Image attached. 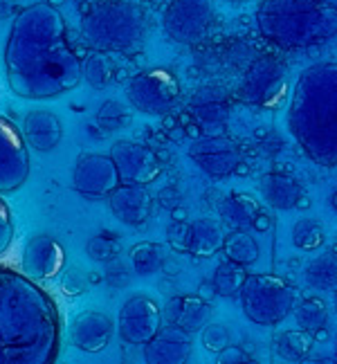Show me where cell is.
<instances>
[{
	"label": "cell",
	"mask_w": 337,
	"mask_h": 364,
	"mask_svg": "<svg viewBox=\"0 0 337 364\" xmlns=\"http://www.w3.org/2000/svg\"><path fill=\"white\" fill-rule=\"evenodd\" d=\"M255 23L277 50L313 48L337 36V7L328 0H261Z\"/></svg>",
	"instance_id": "277c9868"
},
{
	"label": "cell",
	"mask_w": 337,
	"mask_h": 364,
	"mask_svg": "<svg viewBox=\"0 0 337 364\" xmlns=\"http://www.w3.org/2000/svg\"><path fill=\"white\" fill-rule=\"evenodd\" d=\"M225 259L236 261L241 265H255L261 257V250L257 239L245 230H232L225 234V243H223Z\"/></svg>",
	"instance_id": "83f0119b"
},
{
	"label": "cell",
	"mask_w": 337,
	"mask_h": 364,
	"mask_svg": "<svg viewBox=\"0 0 337 364\" xmlns=\"http://www.w3.org/2000/svg\"><path fill=\"white\" fill-rule=\"evenodd\" d=\"M218 25L216 0H168L162 9V30L178 46L207 43Z\"/></svg>",
	"instance_id": "9c48e42d"
},
{
	"label": "cell",
	"mask_w": 337,
	"mask_h": 364,
	"mask_svg": "<svg viewBox=\"0 0 337 364\" xmlns=\"http://www.w3.org/2000/svg\"><path fill=\"white\" fill-rule=\"evenodd\" d=\"M27 144L36 151H50L63 139V124L50 110H30L23 122Z\"/></svg>",
	"instance_id": "7402d4cb"
},
{
	"label": "cell",
	"mask_w": 337,
	"mask_h": 364,
	"mask_svg": "<svg viewBox=\"0 0 337 364\" xmlns=\"http://www.w3.org/2000/svg\"><path fill=\"white\" fill-rule=\"evenodd\" d=\"M315 338L313 333H308L304 328H294V331H281L274 335L272 340V353L279 362H288V364H297L306 362L308 355L313 351Z\"/></svg>",
	"instance_id": "484cf974"
},
{
	"label": "cell",
	"mask_w": 337,
	"mask_h": 364,
	"mask_svg": "<svg viewBox=\"0 0 337 364\" xmlns=\"http://www.w3.org/2000/svg\"><path fill=\"white\" fill-rule=\"evenodd\" d=\"M88 255L92 261H102V263H110L119 257L122 252V245H119V239H115L112 234H97L88 241L86 245Z\"/></svg>",
	"instance_id": "e575fe53"
},
{
	"label": "cell",
	"mask_w": 337,
	"mask_h": 364,
	"mask_svg": "<svg viewBox=\"0 0 337 364\" xmlns=\"http://www.w3.org/2000/svg\"><path fill=\"white\" fill-rule=\"evenodd\" d=\"M333 205L337 207V193H335V198H333Z\"/></svg>",
	"instance_id": "ee69618b"
},
{
	"label": "cell",
	"mask_w": 337,
	"mask_h": 364,
	"mask_svg": "<svg viewBox=\"0 0 337 364\" xmlns=\"http://www.w3.org/2000/svg\"><path fill=\"white\" fill-rule=\"evenodd\" d=\"M335 346H337V338H335Z\"/></svg>",
	"instance_id": "f6af8a7d"
},
{
	"label": "cell",
	"mask_w": 337,
	"mask_h": 364,
	"mask_svg": "<svg viewBox=\"0 0 337 364\" xmlns=\"http://www.w3.org/2000/svg\"><path fill=\"white\" fill-rule=\"evenodd\" d=\"M326 241V232L324 225L317 218H299L292 225V243L294 247H299L304 252H315L324 245Z\"/></svg>",
	"instance_id": "1f68e13d"
},
{
	"label": "cell",
	"mask_w": 337,
	"mask_h": 364,
	"mask_svg": "<svg viewBox=\"0 0 337 364\" xmlns=\"http://www.w3.org/2000/svg\"><path fill=\"white\" fill-rule=\"evenodd\" d=\"M263 212L261 203L252 193L232 191L218 200V216L232 230H247L255 225L257 216Z\"/></svg>",
	"instance_id": "d4e9b609"
},
{
	"label": "cell",
	"mask_w": 337,
	"mask_h": 364,
	"mask_svg": "<svg viewBox=\"0 0 337 364\" xmlns=\"http://www.w3.org/2000/svg\"><path fill=\"white\" fill-rule=\"evenodd\" d=\"M225 243V230L223 223L216 218H196L189 223V245H187V255L198 257V259H209L223 252Z\"/></svg>",
	"instance_id": "cb8c5ba5"
},
{
	"label": "cell",
	"mask_w": 337,
	"mask_h": 364,
	"mask_svg": "<svg viewBox=\"0 0 337 364\" xmlns=\"http://www.w3.org/2000/svg\"><path fill=\"white\" fill-rule=\"evenodd\" d=\"M5 70L11 92L25 100H50L79 86L83 63L70 46L59 9L36 3L14 18L5 46Z\"/></svg>",
	"instance_id": "6da1fadb"
},
{
	"label": "cell",
	"mask_w": 337,
	"mask_h": 364,
	"mask_svg": "<svg viewBox=\"0 0 337 364\" xmlns=\"http://www.w3.org/2000/svg\"><path fill=\"white\" fill-rule=\"evenodd\" d=\"M294 321H297V326L308 331V333H317L319 328L326 326L328 321V304L321 299V297H308L304 301L297 304L294 308Z\"/></svg>",
	"instance_id": "4dcf8cb0"
},
{
	"label": "cell",
	"mask_w": 337,
	"mask_h": 364,
	"mask_svg": "<svg viewBox=\"0 0 337 364\" xmlns=\"http://www.w3.org/2000/svg\"><path fill=\"white\" fill-rule=\"evenodd\" d=\"M23 265H25V272L32 279H36V282H46V279H52L63 270L65 250L59 241L52 239V236L38 234L25 245Z\"/></svg>",
	"instance_id": "ac0fdd59"
},
{
	"label": "cell",
	"mask_w": 337,
	"mask_h": 364,
	"mask_svg": "<svg viewBox=\"0 0 337 364\" xmlns=\"http://www.w3.org/2000/svg\"><path fill=\"white\" fill-rule=\"evenodd\" d=\"M238 299L250 321L259 326H277L294 313L299 290L284 277L247 274Z\"/></svg>",
	"instance_id": "8992f818"
},
{
	"label": "cell",
	"mask_w": 337,
	"mask_h": 364,
	"mask_svg": "<svg viewBox=\"0 0 337 364\" xmlns=\"http://www.w3.org/2000/svg\"><path fill=\"white\" fill-rule=\"evenodd\" d=\"M110 156L117 164L122 182H126V185H149L162 173V164L156 151L144 144L131 142V139H117L110 149Z\"/></svg>",
	"instance_id": "2e32d148"
},
{
	"label": "cell",
	"mask_w": 337,
	"mask_h": 364,
	"mask_svg": "<svg viewBox=\"0 0 337 364\" xmlns=\"http://www.w3.org/2000/svg\"><path fill=\"white\" fill-rule=\"evenodd\" d=\"M61 348V315L30 274L0 265V364H52Z\"/></svg>",
	"instance_id": "7a4b0ae2"
},
{
	"label": "cell",
	"mask_w": 337,
	"mask_h": 364,
	"mask_svg": "<svg viewBox=\"0 0 337 364\" xmlns=\"http://www.w3.org/2000/svg\"><path fill=\"white\" fill-rule=\"evenodd\" d=\"M30 178L27 139L18 126L0 117V193L21 189Z\"/></svg>",
	"instance_id": "4fadbf2b"
},
{
	"label": "cell",
	"mask_w": 337,
	"mask_h": 364,
	"mask_svg": "<svg viewBox=\"0 0 337 364\" xmlns=\"http://www.w3.org/2000/svg\"><path fill=\"white\" fill-rule=\"evenodd\" d=\"M200 342L207 351L220 353L225 346L232 344V333L225 324H214V321H209V324L200 331Z\"/></svg>",
	"instance_id": "d590c367"
},
{
	"label": "cell",
	"mask_w": 337,
	"mask_h": 364,
	"mask_svg": "<svg viewBox=\"0 0 337 364\" xmlns=\"http://www.w3.org/2000/svg\"><path fill=\"white\" fill-rule=\"evenodd\" d=\"M129 122H131V110L126 108L124 104L115 102V100H108L100 108V113H97V124H100L102 129H106V131L124 129V126H129Z\"/></svg>",
	"instance_id": "836d02e7"
},
{
	"label": "cell",
	"mask_w": 337,
	"mask_h": 364,
	"mask_svg": "<svg viewBox=\"0 0 337 364\" xmlns=\"http://www.w3.org/2000/svg\"><path fill=\"white\" fill-rule=\"evenodd\" d=\"M255 230H259V232H268V228H270V216L265 214V212H261L259 216H257V220H255V225H252Z\"/></svg>",
	"instance_id": "60d3db41"
},
{
	"label": "cell",
	"mask_w": 337,
	"mask_h": 364,
	"mask_svg": "<svg viewBox=\"0 0 337 364\" xmlns=\"http://www.w3.org/2000/svg\"><path fill=\"white\" fill-rule=\"evenodd\" d=\"M335 362H337V358H335Z\"/></svg>",
	"instance_id": "bcb514c9"
},
{
	"label": "cell",
	"mask_w": 337,
	"mask_h": 364,
	"mask_svg": "<svg viewBox=\"0 0 337 364\" xmlns=\"http://www.w3.org/2000/svg\"><path fill=\"white\" fill-rule=\"evenodd\" d=\"M234 104V81L205 79L203 86L191 92L187 110L203 133H223Z\"/></svg>",
	"instance_id": "8fae6325"
},
{
	"label": "cell",
	"mask_w": 337,
	"mask_h": 364,
	"mask_svg": "<svg viewBox=\"0 0 337 364\" xmlns=\"http://www.w3.org/2000/svg\"><path fill=\"white\" fill-rule=\"evenodd\" d=\"M245 279H247V272H245V265L241 263H236V261H230V259H225L214 277H212V282L216 286V292H218V297H225V299H234L241 295V288L245 284Z\"/></svg>",
	"instance_id": "f1b7e54d"
},
{
	"label": "cell",
	"mask_w": 337,
	"mask_h": 364,
	"mask_svg": "<svg viewBox=\"0 0 337 364\" xmlns=\"http://www.w3.org/2000/svg\"><path fill=\"white\" fill-rule=\"evenodd\" d=\"M333 295H335V306H337V288L333 290Z\"/></svg>",
	"instance_id": "7bdbcfd3"
},
{
	"label": "cell",
	"mask_w": 337,
	"mask_h": 364,
	"mask_svg": "<svg viewBox=\"0 0 337 364\" xmlns=\"http://www.w3.org/2000/svg\"><path fill=\"white\" fill-rule=\"evenodd\" d=\"M218 364H243V362H252V358L247 355V351L243 346H225L223 351L218 353Z\"/></svg>",
	"instance_id": "f35d334b"
},
{
	"label": "cell",
	"mask_w": 337,
	"mask_h": 364,
	"mask_svg": "<svg viewBox=\"0 0 337 364\" xmlns=\"http://www.w3.org/2000/svg\"><path fill=\"white\" fill-rule=\"evenodd\" d=\"M306 284L315 290H335L337 288V245L321 250L315 259L308 261L304 270Z\"/></svg>",
	"instance_id": "4316f807"
},
{
	"label": "cell",
	"mask_w": 337,
	"mask_h": 364,
	"mask_svg": "<svg viewBox=\"0 0 337 364\" xmlns=\"http://www.w3.org/2000/svg\"><path fill=\"white\" fill-rule=\"evenodd\" d=\"M198 295H200L203 299H209V301H212L214 297H218L214 282H203V284H200V288H198Z\"/></svg>",
	"instance_id": "ab89813d"
},
{
	"label": "cell",
	"mask_w": 337,
	"mask_h": 364,
	"mask_svg": "<svg viewBox=\"0 0 337 364\" xmlns=\"http://www.w3.org/2000/svg\"><path fill=\"white\" fill-rule=\"evenodd\" d=\"M288 129L315 164L337 166V63H317L299 75Z\"/></svg>",
	"instance_id": "3957f363"
},
{
	"label": "cell",
	"mask_w": 337,
	"mask_h": 364,
	"mask_svg": "<svg viewBox=\"0 0 337 364\" xmlns=\"http://www.w3.org/2000/svg\"><path fill=\"white\" fill-rule=\"evenodd\" d=\"M81 36L95 52L131 57L144 48V9L131 0L92 3L81 16Z\"/></svg>",
	"instance_id": "5b68a950"
},
{
	"label": "cell",
	"mask_w": 337,
	"mask_h": 364,
	"mask_svg": "<svg viewBox=\"0 0 337 364\" xmlns=\"http://www.w3.org/2000/svg\"><path fill=\"white\" fill-rule=\"evenodd\" d=\"M162 315L166 324H176L187 333H200L214 315V306L209 299H203L198 292L196 295H173L168 297Z\"/></svg>",
	"instance_id": "ffe728a7"
},
{
	"label": "cell",
	"mask_w": 337,
	"mask_h": 364,
	"mask_svg": "<svg viewBox=\"0 0 337 364\" xmlns=\"http://www.w3.org/2000/svg\"><path fill=\"white\" fill-rule=\"evenodd\" d=\"M259 193L265 203H268L272 209H279V212L299 207L301 198H304V189L299 182L292 176L281 173V171L265 173L259 180Z\"/></svg>",
	"instance_id": "603a6c76"
},
{
	"label": "cell",
	"mask_w": 337,
	"mask_h": 364,
	"mask_svg": "<svg viewBox=\"0 0 337 364\" xmlns=\"http://www.w3.org/2000/svg\"><path fill=\"white\" fill-rule=\"evenodd\" d=\"M162 321L164 315L156 299L149 295H133L124 301L117 315V333L126 344L144 346L156 338V333L162 328Z\"/></svg>",
	"instance_id": "5bb4252c"
},
{
	"label": "cell",
	"mask_w": 337,
	"mask_h": 364,
	"mask_svg": "<svg viewBox=\"0 0 337 364\" xmlns=\"http://www.w3.org/2000/svg\"><path fill=\"white\" fill-rule=\"evenodd\" d=\"M115 324L112 319L100 311H83L79 313L68 326V338L79 351L86 353H100L108 346Z\"/></svg>",
	"instance_id": "d6986e66"
},
{
	"label": "cell",
	"mask_w": 337,
	"mask_h": 364,
	"mask_svg": "<svg viewBox=\"0 0 337 364\" xmlns=\"http://www.w3.org/2000/svg\"><path fill=\"white\" fill-rule=\"evenodd\" d=\"M193 355L191 333L176 324L162 326L156 338L144 344V362L149 364H185Z\"/></svg>",
	"instance_id": "e0dca14e"
},
{
	"label": "cell",
	"mask_w": 337,
	"mask_h": 364,
	"mask_svg": "<svg viewBox=\"0 0 337 364\" xmlns=\"http://www.w3.org/2000/svg\"><path fill=\"white\" fill-rule=\"evenodd\" d=\"M126 97L144 115H168L180 104L182 88L178 77L166 68H146L126 83Z\"/></svg>",
	"instance_id": "30bf717a"
},
{
	"label": "cell",
	"mask_w": 337,
	"mask_h": 364,
	"mask_svg": "<svg viewBox=\"0 0 337 364\" xmlns=\"http://www.w3.org/2000/svg\"><path fill=\"white\" fill-rule=\"evenodd\" d=\"M290 70L277 50H263L234 81L236 104L250 108H277L286 100Z\"/></svg>",
	"instance_id": "52a82bcc"
},
{
	"label": "cell",
	"mask_w": 337,
	"mask_h": 364,
	"mask_svg": "<svg viewBox=\"0 0 337 364\" xmlns=\"http://www.w3.org/2000/svg\"><path fill=\"white\" fill-rule=\"evenodd\" d=\"M110 212L124 225H142L153 214V196L146 185H122L108 196Z\"/></svg>",
	"instance_id": "44dd1931"
},
{
	"label": "cell",
	"mask_w": 337,
	"mask_h": 364,
	"mask_svg": "<svg viewBox=\"0 0 337 364\" xmlns=\"http://www.w3.org/2000/svg\"><path fill=\"white\" fill-rule=\"evenodd\" d=\"M75 189L83 196V198H106L112 191L122 185V178L117 171V164L112 156H104V153H88L81 156L75 164L73 171Z\"/></svg>",
	"instance_id": "9a60e30c"
},
{
	"label": "cell",
	"mask_w": 337,
	"mask_h": 364,
	"mask_svg": "<svg viewBox=\"0 0 337 364\" xmlns=\"http://www.w3.org/2000/svg\"><path fill=\"white\" fill-rule=\"evenodd\" d=\"M162 270H166L168 274H178V272H180V263L166 257V261H164V265H162Z\"/></svg>",
	"instance_id": "b9f144b4"
},
{
	"label": "cell",
	"mask_w": 337,
	"mask_h": 364,
	"mask_svg": "<svg viewBox=\"0 0 337 364\" xmlns=\"http://www.w3.org/2000/svg\"><path fill=\"white\" fill-rule=\"evenodd\" d=\"M129 259H131V265H133V272L139 274V277H149L153 272L162 270V265L166 261V255H164V247L160 243H135L131 250H129Z\"/></svg>",
	"instance_id": "f546056e"
},
{
	"label": "cell",
	"mask_w": 337,
	"mask_h": 364,
	"mask_svg": "<svg viewBox=\"0 0 337 364\" xmlns=\"http://www.w3.org/2000/svg\"><path fill=\"white\" fill-rule=\"evenodd\" d=\"M83 79H86L92 88L102 90L106 88L112 79V68L106 59L104 52H95L88 57V61L83 63Z\"/></svg>",
	"instance_id": "d6a6232c"
},
{
	"label": "cell",
	"mask_w": 337,
	"mask_h": 364,
	"mask_svg": "<svg viewBox=\"0 0 337 364\" xmlns=\"http://www.w3.org/2000/svg\"><path fill=\"white\" fill-rule=\"evenodd\" d=\"M261 52L263 46L250 36L209 38L207 43L196 48L193 61L205 79L236 81Z\"/></svg>",
	"instance_id": "ba28073f"
},
{
	"label": "cell",
	"mask_w": 337,
	"mask_h": 364,
	"mask_svg": "<svg viewBox=\"0 0 337 364\" xmlns=\"http://www.w3.org/2000/svg\"><path fill=\"white\" fill-rule=\"evenodd\" d=\"M14 239V220H11V212L5 205V200L0 198V255L9 247Z\"/></svg>",
	"instance_id": "74e56055"
},
{
	"label": "cell",
	"mask_w": 337,
	"mask_h": 364,
	"mask_svg": "<svg viewBox=\"0 0 337 364\" xmlns=\"http://www.w3.org/2000/svg\"><path fill=\"white\" fill-rule=\"evenodd\" d=\"M166 241H168V245H171V250L187 255V245H189V223H185V220L171 223V225H168V230H166Z\"/></svg>",
	"instance_id": "8d00e7d4"
},
{
	"label": "cell",
	"mask_w": 337,
	"mask_h": 364,
	"mask_svg": "<svg viewBox=\"0 0 337 364\" xmlns=\"http://www.w3.org/2000/svg\"><path fill=\"white\" fill-rule=\"evenodd\" d=\"M189 158L212 180H225L241 171L243 153L232 137L225 133H205L189 146Z\"/></svg>",
	"instance_id": "7c38bea8"
}]
</instances>
